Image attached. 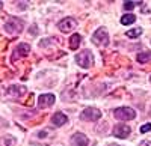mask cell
<instances>
[{
  "label": "cell",
  "instance_id": "ba28073f",
  "mask_svg": "<svg viewBox=\"0 0 151 146\" xmlns=\"http://www.w3.org/2000/svg\"><path fill=\"white\" fill-rule=\"evenodd\" d=\"M53 104H55V95H52V93H44L38 98V107L40 108H45Z\"/></svg>",
  "mask_w": 151,
  "mask_h": 146
},
{
  "label": "cell",
  "instance_id": "e0dca14e",
  "mask_svg": "<svg viewBox=\"0 0 151 146\" xmlns=\"http://www.w3.org/2000/svg\"><path fill=\"white\" fill-rule=\"evenodd\" d=\"M141 33H142V29H141V27H137V29L129 30V32L125 33V35H127L129 38H137V36H141Z\"/></svg>",
  "mask_w": 151,
  "mask_h": 146
},
{
  "label": "cell",
  "instance_id": "ffe728a7",
  "mask_svg": "<svg viewBox=\"0 0 151 146\" xmlns=\"http://www.w3.org/2000/svg\"><path fill=\"white\" fill-rule=\"evenodd\" d=\"M141 146H151V142L145 140V142H142V143H141Z\"/></svg>",
  "mask_w": 151,
  "mask_h": 146
},
{
  "label": "cell",
  "instance_id": "3957f363",
  "mask_svg": "<svg viewBox=\"0 0 151 146\" xmlns=\"http://www.w3.org/2000/svg\"><path fill=\"white\" fill-rule=\"evenodd\" d=\"M92 41H94V44H97V45L106 47V45L109 44V33H107V30H106L104 27L97 29L95 33H94V36H92Z\"/></svg>",
  "mask_w": 151,
  "mask_h": 146
},
{
  "label": "cell",
  "instance_id": "8992f818",
  "mask_svg": "<svg viewBox=\"0 0 151 146\" xmlns=\"http://www.w3.org/2000/svg\"><path fill=\"white\" fill-rule=\"evenodd\" d=\"M76 26H77V21H76L74 18H71V17H67V18H64V20H60L59 24H58L59 30H60V32H64V33L71 32Z\"/></svg>",
  "mask_w": 151,
  "mask_h": 146
},
{
  "label": "cell",
  "instance_id": "9c48e42d",
  "mask_svg": "<svg viewBox=\"0 0 151 146\" xmlns=\"http://www.w3.org/2000/svg\"><path fill=\"white\" fill-rule=\"evenodd\" d=\"M29 51H30V47H29L27 44H20V45L15 48L14 54H12V62H15L17 59H20V57H23V56H27Z\"/></svg>",
  "mask_w": 151,
  "mask_h": 146
},
{
  "label": "cell",
  "instance_id": "277c9868",
  "mask_svg": "<svg viewBox=\"0 0 151 146\" xmlns=\"http://www.w3.org/2000/svg\"><path fill=\"white\" fill-rule=\"evenodd\" d=\"M113 115H115V118L119 119V120H132V119L136 118V112L130 107H119L115 110Z\"/></svg>",
  "mask_w": 151,
  "mask_h": 146
},
{
  "label": "cell",
  "instance_id": "4fadbf2b",
  "mask_svg": "<svg viewBox=\"0 0 151 146\" xmlns=\"http://www.w3.org/2000/svg\"><path fill=\"white\" fill-rule=\"evenodd\" d=\"M80 41H82V36L79 33L73 35L70 38V48H71V50H77L79 45H80Z\"/></svg>",
  "mask_w": 151,
  "mask_h": 146
},
{
  "label": "cell",
  "instance_id": "5b68a950",
  "mask_svg": "<svg viewBox=\"0 0 151 146\" xmlns=\"http://www.w3.org/2000/svg\"><path fill=\"white\" fill-rule=\"evenodd\" d=\"M80 118L83 120H91V122H95V120H98L100 118H101V112H100L98 108L88 107V108H85V110L82 112Z\"/></svg>",
  "mask_w": 151,
  "mask_h": 146
},
{
  "label": "cell",
  "instance_id": "7a4b0ae2",
  "mask_svg": "<svg viewBox=\"0 0 151 146\" xmlns=\"http://www.w3.org/2000/svg\"><path fill=\"white\" fill-rule=\"evenodd\" d=\"M23 27H24L23 20H20V18H17V17L8 20L6 24H5V30H6L8 33H12V35H14V33H15V35L20 33V32L23 30Z\"/></svg>",
  "mask_w": 151,
  "mask_h": 146
},
{
  "label": "cell",
  "instance_id": "30bf717a",
  "mask_svg": "<svg viewBox=\"0 0 151 146\" xmlns=\"http://www.w3.org/2000/svg\"><path fill=\"white\" fill-rule=\"evenodd\" d=\"M71 143H73L74 146H88L89 140H88V137L83 136L82 132H76V134L71 137Z\"/></svg>",
  "mask_w": 151,
  "mask_h": 146
},
{
  "label": "cell",
  "instance_id": "5bb4252c",
  "mask_svg": "<svg viewBox=\"0 0 151 146\" xmlns=\"http://www.w3.org/2000/svg\"><path fill=\"white\" fill-rule=\"evenodd\" d=\"M136 60L139 63H148V62H151V53L142 51V53H139V54L136 56Z\"/></svg>",
  "mask_w": 151,
  "mask_h": 146
},
{
  "label": "cell",
  "instance_id": "d6986e66",
  "mask_svg": "<svg viewBox=\"0 0 151 146\" xmlns=\"http://www.w3.org/2000/svg\"><path fill=\"white\" fill-rule=\"evenodd\" d=\"M45 134H47V131H41L40 134H38V137H41V139H44V137H45Z\"/></svg>",
  "mask_w": 151,
  "mask_h": 146
},
{
  "label": "cell",
  "instance_id": "7402d4cb",
  "mask_svg": "<svg viewBox=\"0 0 151 146\" xmlns=\"http://www.w3.org/2000/svg\"><path fill=\"white\" fill-rule=\"evenodd\" d=\"M0 6H2V2H0Z\"/></svg>",
  "mask_w": 151,
  "mask_h": 146
},
{
  "label": "cell",
  "instance_id": "2e32d148",
  "mask_svg": "<svg viewBox=\"0 0 151 146\" xmlns=\"http://www.w3.org/2000/svg\"><path fill=\"white\" fill-rule=\"evenodd\" d=\"M144 2H124V9L125 11H130V9H133V8H136V6H139V5H142Z\"/></svg>",
  "mask_w": 151,
  "mask_h": 146
},
{
  "label": "cell",
  "instance_id": "52a82bcc",
  "mask_svg": "<svg viewBox=\"0 0 151 146\" xmlns=\"http://www.w3.org/2000/svg\"><path fill=\"white\" fill-rule=\"evenodd\" d=\"M129 134H130V127L129 125L118 124L113 128V136L118 137V139H125V137H129Z\"/></svg>",
  "mask_w": 151,
  "mask_h": 146
},
{
  "label": "cell",
  "instance_id": "7c38bea8",
  "mask_svg": "<svg viewBox=\"0 0 151 146\" xmlns=\"http://www.w3.org/2000/svg\"><path fill=\"white\" fill-rule=\"evenodd\" d=\"M8 93L12 95V96H15V98H18V96H21L23 93H26V89H24L23 86H11L8 89Z\"/></svg>",
  "mask_w": 151,
  "mask_h": 146
},
{
  "label": "cell",
  "instance_id": "44dd1931",
  "mask_svg": "<svg viewBox=\"0 0 151 146\" xmlns=\"http://www.w3.org/2000/svg\"><path fill=\"white\" fill-rule=\"evenodd\" d=\"M110 146H119V145H110Z\"/></svg>",
  "mask_w": 151,
  "mask_h": 146
},
{
  "label": "cell",
  "instance_id": "6da1fadb",
  "mask_svg": "<svg viewBox=\"0 0 151 146\" xmlns=\"http://www.w3.org/2000/svg\"><path fill=\"white\" fill-rule=\"evenodd\" d=\"M76 63L82 68H89L92 66L94 63V56L89 50H85V51H80L77 56H76Z\"/></svg>",
  "mask_w": 151,
  "mask_h": 146
},
{
  "label": "cell",
  "instance_id": "8fae6325",
  "mask_svg": "<svg viewBox=\"0 0 151 146\" xmlns=\"http://www.w3.org/2000/svg\"><path fill=\"white\" fill-rule=\"evenodd\" d=\"M52 122L55 127H62V125H65L68 122V118L64 115V113H60V112H56L53 116H52Z\"/></svg>",
  "mask_w": 151,
  "mask_h": 146
},
{
  "label": "cell",
  "instance_id": "ac0fdd59",
  "mask_svg": "<svg viewBox=\"0 0 151 146\" xmlns=\"http://www.w3.org/2000/svg\"><path fill=\"white\" fill-rule=\"evenodd\" d=\"M147 131H151V124H147L141 128V132H147Z\"/></svg>",
  "mask_w": 151,
  "mask_h": 146
},
{
  "label": "cell",
  "instance_id": "603a6c76",
  "mask_svg": "<svg viewBox=\"0 0 151 146\" xmlns=\"http://www.w3.org/2000/svg\"><path fill=\"white\" fill-rule=\"evenodd\" d=\"M150 81H151V77H150Z\"/></svg>",
  "mask_w": 151,
  "mask_h": 146
},
{
  "label": "cell",
  "instance_id": "9a60e30c",
  "mask_svg": "<svg viewBox=\"0 0 151 146\" xmlns=\"http://www.w3.org/2000/svg\"><path fill=\"white\" fill-rule=\"evenodd\" d=\"M134 21H136V15H133V14H127L121 18V24H124V26H129V24H132Z\"/></svg>",
  "mask_w": 151,
  "mask_h": 146
}]
</instances>
